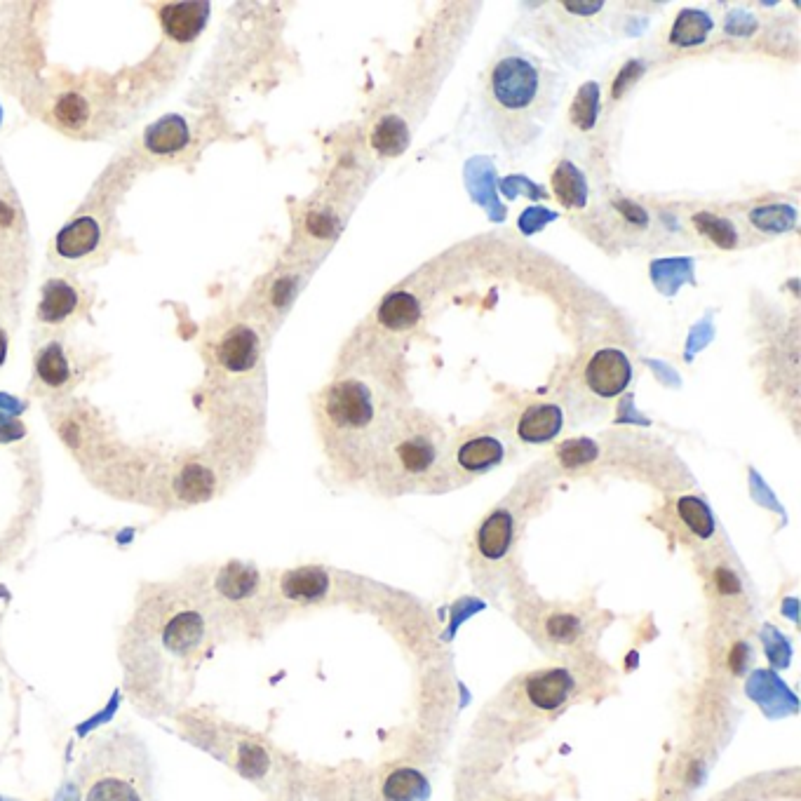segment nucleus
<instances>
[{
    "label": "nucleus",
    "mask_w": 801,
    "mask_h": 801,
    "mask_svg": "<svg viewBox=\"0 0 801 801\" xmlns=\"http://www.w3.org/2000/svg\"><path fill=\"white\" fill-rule=\"evenodd\" d=\"M541 632L545 642L555 646H574L583 637L585 623L576 614L564 609H550L541 618Z\"/></svg>",
    "instance_id": "4be33fe9"
},
{
    "label": "nucleus",
    "mask_w": 801,
    "mask_h": 801,
    "mask_svg": "<svg viewBox=\"0 0 801 801\" xmlns=\"http://www.w3.org/2000/svg\"><path fill=\"white\" fill-rule=\"evenodd\" d=\"M423 306L421 301L416 299L412 292H405V289H395L383 296L379 311H376V318H379V325L383 329H390V332H407V329H414L416 322L421 320Z\"/></svg>",
    "instance_id": "2eb2a0df"
},
{
    "label": "nucleus",
    "mask_w": 801,
    "mask_h": 801,
    "mask_svg": "<svg viewBox=\"0 0 801 801\" xmlns=\"http://www.w3.org/2000/svg\"><path fill=\"white\" fill-rule=\"evenodd\" d=\"M564 414L555 402H534L520 414L515 435L527 444H545L562 433Z\"/></svg>",
    "instance_id": "9d476101"
},
{
    "label": "nucleus",
    "mask_w": 801,
    "mask_h": 801,
    "mask_svg": "<svg viewBox=\"0 0 801 801\" xmlns=\"http://www.w3.org/2000/svg\"><path fill=\"white\" fill-rule=\"evenodd\" d=\"M36 374L47 388H62L71 379V365L64 348L59 343H50L38 353Z\"/></svg>",
    "instance_id": "393cba45"
},
{
    "label": "nucleus",
    "mask_w": 801,
    "mask_h": 801,
    "mask_svg": "<svg viewBox=\"0 0 801 801\" xmlns=\"http://www.w3.org/2000/svg\"><path fill=\"white\" fill-rule=\"evenodd\" d=\"M273 592L287 604H315L329 592V574L320 567H299L285 571L273 585Z\"/></svg>",
    "instance_id": "1a4fd4ad"
},
{
    "label": "nucleus",
    "mask_w": 801,
    "mask_h": 801,
    "mask_svg": "<svg viewBox=\"0 0 801 801\" xmlns=\"http://www.w3.org/2000/svg\"><path fill=\"white\" fill-rule=\"evenodd\" d=\"M191 141V130L186 120L179 116H165L156 125H151L144 134V144L156 156H170V153L184 151Z\"/></svg>",
    "instance_id": "a211bd4d"
},
{
    "label": "nucleus",
    "mask_w": 801,
    "mask_h": 801,
    "mask_svg": "<svg viewBox=\"0 0 801 801\" xmlns=\"http://www.w3.org/2000/svg\"><path fill=\"white\" fill-rule=\"evenodd\" d=\"M515 541V517L508 510H494L477 529L475 550L482 560L498 562L510 553Z\"/></svg>",
    "instance_id": "f8f14e48"
},
{
    "label": "nucleus",
    "mask_w": 801,
    "mask_h": 801,
    "mask_svg": "<svg viewBox=\"0 0 801 801\" xmlns=\"http://www.w3.org/2000/svg\"><path fill=\"white\" fill-rule=\"evenodd\" d=\"M677 515L682 522L691 529V534L698 538H710L715 534V517H712L710 508L696 496H684L677 501Z\"/></svg>",
    "instance_id": "bb28decb"
},
{
    "label": "nucleus",
    "mask_w": 801,
    "mask_h": 801,
    "mask_svg": "<svg viewBox=\"0 0 801 801\" xmlns=\"http://www.w3.org/2000/svg\"><path fill=\"white\" fill-rule=\"evenodd\" d=\"M691 224L700 235H703V238L715 242L719 249L740 247V228L736 226V221L724 217V214L698 212V214H693Z\"/></svg>",
    "instance_id": "5701e85b"
},
{
    "label": "nucleus",
    "mask_w": 801,
    "mask_h": 801,
    "mask_svg": "<svg viewBox=\"0 0 801 801\" xmlns=\"http://www.w3.org/2000/svg\"><path fill=\"white\" fill-rule=\"evenodd\" d=\"M87 116H90V106L78 94H66L57 104V118L62 120L66 127H80L85 125Z\"/></svg>",
    "instance_id": "c756f323"
},
{
    "label": "nucleus",
    "mask_w": 801,
    "mask_h": 801,
    "mask_svg": "<svg viewBox=\"0 0 801 801\" xmlns=\"http://www.w3.org/2000/svg\"><path fill=\"white\" fill-rule=\"evenodd\" d=\"M585 388L602 400H614L630 386L632 362L621 348H599L583 367Z\"/></svg>",
    "instance_id": "6e6552de"
},
{
    "label": "nucleus",
    "mask_w": 801,
    "mask_h": 801,
    "mask_svg": "<svg viewBox=\"0 0 801 801\" xmlns=\"http://www.w3.org/2000/svg\"><path fill=\"white\" fill-rule=\"evenodd\" d=\"M219 621L193 585L153 588L123 642L127 675L137 682H177L193 675L217 642Z\"/></svg>",
    "instance_id": "f257e3e1"
},
{
    "label": "nucleus",
    "mask_w": 801,
    "mask_h": 801,
    "mask_svg": "<svg viewBox=\"0 0 801 801\" xmlns=\"http://www.w3.org/2000/svg\"><path fill=\"white\" fill-rule=\"evenodd\" d=\"M407 412L388 372L348 369L322 388L315 419L329 459L348 477H369L376 456Z\"/></svg>",
    "instance_id": "f03ea898"
},
{
    "label": "nucleus",
    "mask_w": 801,
    "mask_h": 801,
    "mask_svg": "<svg viewBox=\"0 0 801 801\" xmlns=\"http://www.w3.org/2000/svg\"><path fill=\"white\" fill-rule=\"evenodd\" d=\"M409 127L400 116H383L372 130V146L383 158L402 156L409 146Z\"/></svg>",
    "instance_id": "412c9836"
},
{
    "label": "nucleus",
    "mask_w": 801,
    "mask_h": 801,
    "mask_svg": "<svg viewBox=\"0 0 801 801\" xmlns=\"http://www.w3.org/2000/svg\"><path fill=\"white\" fill-rule=\"evenodd\" d=\"M235 766H238L240 773L245 778H252V780L261 778L268 771L266 750L257 743H242L238 750V762H235Z\"/></svg>",
    "instance_id": "c85d7f7f"
},
{
    "label": "nucleus",
    "mask_w": 801,
    "mask_h": 801,
    "mask_svg": "<svg viewBox=\"0 0 801 801\" xmlns=\"http://www.w3.org/2000/svg\"><path fill=\"white\" fill-rule=\"evenodd\" d=\"M73 801H156L153 762L139 736L109 731L85 750Z\"/></svg>",
    "instance_id": "20e7f679"
},
{
    "label": "nucleus",
    "mask_w": 801,
    "mask_h": 801,
    "mask_svg": "<svg viewBox=\"0 0 801 801\" xmlns=\"http://www.w3.org/2000/svg\"><path fill=\"white\" fill-rule=\"evenodd\" d=\"M560 99V76L515 43L496 50L482 78V118L498 146L515 153L541 137Z\"/></svg>",
    "instance_id": "7ed1b4c3"
},
{
    "label": "nucleus",
    "mask_w": 801,
    "mask_h": 801,
    "mask_svg": "<svg viewBox=\"0 0 801 801\" xmlns=\"http://www.w3.org/2000/svg\"><path fill=\"white\" fill-rule=\"evenodd\" d=\"M207 17H210L207 3H170L160 8V22L165 33L179 43L198 38V33L205 29Z\"/></svg>",
    "instance_id": "ddd939ff"
},
{
    "label": "nucleus",
    "mask_w": 801,
    "mask_h": 801,
    "mask_svg": "<svg viewBox=\"0 0 801 801\" xmlns=\"http://www.w3.org/2000/svg\"><path fill=\"white\" fill-rule=\"evenodd\" d=\"M506 454H508V444L501 435L489 433V430L473 433L463 437L459 444H454L452 452H447V463H444L442 477H452V475L473 477L489 473L491 468L501 466V463L506 461Z\"/></svg>",
    "instance_id": "0eeeda50"
},
{
    "label": "nucleus",
    "mask_w": 801,
    "mask_h": 801,
    "mask_svg": "<svg viewBox=\"0 0 801 801\" xmlns=\"http://www.w3.org/2000/svg\"><path fill=\"white\" fill-rule=\"evenodd\" d=\"M447 435L430 416L407 409L376 456L369 477L383 494L435 489L447 463Z\"/></svg>",
    "instance_id": "39448f33"
},
{
    "label": "nucleus",
    "mask_w": 801,
    "mask_h": 801,
    "mask_svg": "<svg viewBox=\"0 0 801 801\" xmlns=\"http://www.w3.org/2000/svg\"><path fill=\"white\" fill-rule=\"evenodd\" d=\"M217 616L219 625L245 621L254 614V607H264L268 599L266 578L254 567L245 564H226L214 571L205 583L195 585Z\"/></svg>",
    "instance_id": "423d86ee"
},
{
    "label": "nucleus",
    "mask_w": 801,
    "mask_h": 801,
    "mask_svg": "<svg viewBox=\"0 0 801 801\" xmlns=\"http://www.w3.org/2000/svg\"><path fill=\"white\" fill-rule=\"evenodd\" d=\"M5 358H8V334L0 329V365H3Z\"/></svg>",
    "instance_id": "7c9ffc66"
},
{
    "label": "nucleus",
    "mask_w": 801,
    "mask_h": 801,
    "mask_svg": "<svg viewBox=\"0 0 801 801\" xmlns=\"http://www.w3.org/2000/svg\"><path fill=\"white\" fill-rule=\"evenodd\" d=\"M715 29V22L705 10H682L670 29V45L696 47L703 45Z\"/></svg>",
    "instance_id": "aec40b11"
},
{
    "label": "nucleus",
    "mask_w": 801,
    "mask_h": 801,
    "mask_svg": "<svg viewBox=\"0 0 801 801\" xmlns=\"http://www.w3.org/2000/svg\"><path fill=\"white\" fill-rule=\"evenodd\" d=\"M80 308V294L78 289L66 280H50L43 287V296H40L38 315L43 322L50 325H59L76 315Z\"/></svg>",
    "instance_id": "dca6fc26"
},
{
    "label": "nucleus",
    "mask_w": 801,
    "mask_h": 801,
    "mask_svg": "<svg viewBox=\"0 0 801 801\" xmlns=\"http://www.w3.org/2000/svg\"><path fill=\"white\" fill-rule=\"evenodd\" d=\"M557 459L562 461L564 468H581L588 466L597 459V444L581 437V440H567L557 449Z\"/></svg>",
    "instance_id": "cd10ccee"
},
{
    "label": "nucleus",
    "mask_w": 801,
    "mask_h": 801,
    "mask_svg": "<svg viewBox=\"0 0 801 801\" xmlns=\"http://www.w3.org/2000/svg\"><path fill=\"white\" fill-rule=\"evenodd\" d=\"M553 191L567 210H581L588 203V181L585 174L571 163V160H560L553 170Z\"/></svg>",
    "instance_id": "6ab92c4d"
},
{
    "label": "nucleus",
    "mask_w": 801,
    "mask_h": 801,
    "mask_svg": "<svg viewBox=\"0 0 801 801\" xmlns=\"http://www.w3.org/2000/svg\"><path fill=\"white\" fill-rule=\"evenodd\" d=\"M569 118H571V123H574L578 130H583V132H588V130H592V127L597 125V118H599V85L595 83V80L585 83L581 90L576 92L574 102H571Z\"/></svg>",
    "instance_id": "a878e982"
},
{
    "label": "nucleus",
    "mask_w": 801,
    "mask_h": 801,
    "mask_svg": "<svg viewBox=\"0 0 801 801\" xmlns=\"http://www.w3.org/2000/svg\"><path fill=\"white\" fill-rule=\"evenodd\" d=\"M571 689H574V679L564 670H543L529 679L527 696L531 703L538 705L541 710H555L569 698Z\"/></svg>",
    "instance_id": "f3484780"
},
{
    "label": "nucleus",
    "mask_w": 801,
    "mask_h": 801,
    "mask_svg": "<svg viewBox=\"0 0 801 801\" xmlns=\"http://www.w3.org/2000/svg\"><path fill=\"white\" fill-rule=\"evenodd\" d=\"M102 240V228L94 217H80L66 224L55 238V249L62 259L76 261L92 254Z\"/></svg>",
    "instance_id": "4468645a"
},
{
    "label": "nucleus",
    "mask_w": 801,
    "mask_h": 801,
    "mask_svg": "<svg viewBox=\"0 0 801 801\" xmlns=\"http://www.w3.org/2000/svg\"><path fill=\"white\" fill-rule=\"evenodd\" d=\"M747 221L759 233L778 235L792 231L794 224H797V212H794V207L785 203H769L755 207V210L747 214Z\"/></svg>",
    "instance_id": "b1692460"
},
{
    "label": "nucleus",
    "mask_w": 801,
    "mask_h": 801,
    "mask_svg": "<svg viewBox=\"0 0 801 801\" xmlns=\"http://www.w3.org/2000/svg\"><path fill=\"white\" fill-rule=\"evenodd\" d=\"M261 355V343L257 332L249 327H233L224 334V339L217 346L219 365L233 374L249 372L257 367Z\"/></svg>",
    "instance_id": "9b49d317"
}]
</instances>
